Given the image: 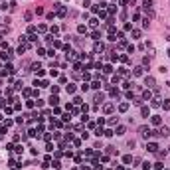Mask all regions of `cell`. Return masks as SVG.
<instances>
[{"label": "cell", "mask_w": 170, "mask_h": 170, "mask_svg": "<svg viewBox=\"0 0 170 170\" xmlns=\"http://www.w3.org/2000/svg\"><path fill=\"white\" fill-rule=\"evenodd\" d=\"M139 135L142 136V139H150V135H152V131L148 127H139Z\"/></svg>", "instance_id": "6da1fadb"}, {"label": "cell", "mask_w": 170, "mask_h": 170, "mask_svg": "<svg viewBox=\"0 0 170 170\" xmlns=\"http://www.w3.org/2000/svg\"><path fill=\"white\" fill-rule=\"evenodd\" d=\"M103 50H105V46H103V44H99V42H95V46H93V52L99 53V52H103Z\"/></svg>", "instance_id": "7a4b0ae2"}, {"label": "cell", "mask_w": 170, "mask_h": 170, "mask_svg": "<svg viewBox=\"0 0 170 170\" xmlns=\"http://www.w3.org/2000/svg\"><path fill=\"white\" fill-rule=\"evenodd\" d=\"M93 101H95V105H99V103H103V101H105V95H103V93H97Z\"/></svg>", "instance_id": "3957f363"}, {"label": "cell", "mask_w": 170, "mask_h": 170, "mask_svg": "<svg viewBox=\"0 0 170 170\" xmlns=\"http://www.w3.org/2000/svg\"><path fill=\"white\" fill-rule=\"evenodd\" d=\"M156 148H158L156 142H148V144H146V150H148V152H156Z\"/></svg>", "instance_id": "277c9868"}, {"label": "cell", "mask_w": 170, "mask_h": 170, "mask_svg": "<svg viewBox=\"0 0 170 170\" xmlns=\"http://www.w3.org/2000/svg\"><path fill=\"white\" fill-rule=\"evenodd\" d=\"M113 103H105V105H103V111H105V113H113Z\"/></svg>", "instance_id": "5b68a950"}, {"label": "cell", "mask_w": 170, "mask_h": 170, "mask_svg": "<svg viewBox=\"0 0 170 170\" xmlns=\"http://www.w3.org/2000/svg\"><path fill=\"white\" fill-rule=\"evenodd\" d=\"M140 115H142V117H148V115H150L148 107H140Z\"/></svg>", "instance_id": "8992f818"}, {"label": "cell", "mask_w": 170, "mask_h": 170, "mask_svg": "<svg viewBox=\"0 0 170 170\" xmlns=\"http://www.w3.org/2000/svg\"><path fill=\"white\" fill-rule=\"evenodd\" d=\"M89 26H91V28H97V26H99V20H97V18H91V20H89Z\"/></svg>", "instance_id": "52a82bcc"}, {"label": "cell", "mask_w": 170, "mask_h": 170, "mask_svg": "<svg viewBox=\"0 0 170 170\" xmlns=\"http://www.w3.org/2000/svg\"><path fill=\"white\" fill-rule=\"evenodd\" d=\"M144 83L148 85V87H154V77H146V79H144Z\"/></svg>", "instance_id": "ba28073f"}, {"label": "cell", "mask_w": 170, "mask_h": 170, "mask_svg": "<svg viewBox=\"0 0 170 170\" xmlns=\"http://www.w3.org/2000/svg\"><path fill=\"white\" fill-rule=\"evenodd\" d=\"M50 103H52V105H57V103H59V97H57V95H52V97H50Z\"/></svg>", "instance_id": "9c48e42d"}, {"label": "cell", "mask_w": 170, "mask_h": 170, "mask_svg": "<svg viewBox=\"0 0 170 170\" xmlns=\"http://www.w3.org/2000/svg\"><path fill=\"white\" fill-rule=\"evenodd\" d=\"M150 97H152V93H150V91H144V93H142V101H148Z\"/></svg>", "instance_id": "30bf717a"}, {"label": "cell", "mask_w": 170, "mask_h": 170, "mask_svg": "<svg viewBox=\"0 0 170 170\" xmlns=\"http://www.w3.org/2000/svg\"><path fill=\"white\" fill-rule=\"evenodd\" d=\"M127 109H129V103H121V105H119V111L121 113H125Z\"/></svg>", "instance_id": "8fae6325"}, {"label": "cell", "mask_w": 170, "mask_h": 170, "mask_svg": "<svg viewBox=\"0 0 170 170\" xmlns=\"http://www.w3.org/2000/svg\"><path fill=\"white\" fill-rule=\"evenodd\" d=\"M133 105H136V107L142 105V99H140V97H133Z\"/></svg>", "instance_id": "7c38bea8"}, {"label": "cell", "mask_w": 170, "mask_h": 170, "mask_svg": "<svg viewBox=\"0 0 170 170\" xmlns=\"http://www.w3.org/2000/svg\"><path fill=\"white\" fill-rule=\"evenodd\" d=\"M131 32H133V40H139L140 38V30H131Z\"/></svg>", "instance_id": "4fadbf2b"}, {"label": "cell", "mask_w": 170, "mask_h": 170, "mask_svg": "<svg viewBox=\"0 0 170 170\" xmlns=\"http://www.w3.org/2000/svg\"><path fill=\"white\" fill-rule=\"evenodd\" d=\"M65 91H67V93H75V85H73V83H69L67 87H65Z\"/></svg>", "instance_id": "5bb4252c"}, {"label": "cell", "mask_w": 170, "mask_h": 170, "mask_svg": "<svg viewBox=\"0 0 170 170\" xmlns=\"http://www.w3.org/2000/svg\"><path fill=\"white\" fill-rule=\"evenodd\" d=\"M160 105L166 109V111H170V99H164V103H160Z\"/></svg>", "instance_id": "9a60e30c"}, {"label": "cell", "mask_w": 170, "mask_h": 170, "mask_svg": "<svg viewBox=\"0 0 170 170\" xmlns=\"http://www.w3.org/2000/svg\"><path fill=\"white\" fill-rule=\"evenodd\" d=\"M0 57H2V59H10V57H12V53H10V52H4V53H0Z\"/></svg>", "instance_id": "2e32d148"}, {"label": "cell", "mask_w": 170, "mask_h": 170, "mask_svg": "<svg viewBox=\"0 0 170 170\" xmlns=\"http://www.w3.org/2000/svg\"><path fill=\"white\" fill-rule=\"evenodd\" d=\"M123 162H125V164H131V162H133V156H131V154H127V156L123 158Z\"/></svg>", "instance_id": "e0dca14e"}, {"label": "cell", "mask_w": 170, "mask_h": 170, "mask_svg": "<svg viewBox=\"0 0 170 170\" xmlns=\"http://www.w3.org/2000/svg\"><path fill=\"white\" fill-rule=\"evenodd\" d=\"M91 87H93V89H99V87H101V81H93Z\"/></svg>", "instance_id": "ac0fdd59"}, {"label": "cell", "mask_w": 170, "mask_h": 170, "mask_svg": "<svg viewBox=\"0 0 170 170\" xmlns=\"http://www.w3.org/2000/svg\"><path fill=\"white\" fill-rule=\"evenodd\" d=\"M91 38H93V40L97 42V40H99V38H101V34H99V32H93V34H91Z\"/></svg>", "instance_id": "d6986e66"}, {"label": "cell", "mask_w": 170, "mask_h": 170, "mask_svg": "<svg viewBox=\"0 0 170 170\" xmlns=\"http://www.w3.org/2000/svg\"><path fill=\"white\" fill-rule=\"evenodd\" d=\"M162 121H160V117H152V125H160Z\"/></svg>", "instance_id": "ffe728a7"}, {"label": "cell", "mask_w": 170, "mask_h": 170, "mask_svg": "<svg viewBox=\"0 0 170 170\" xmlns=\"http://www.w3.org/2000/svg\"><path fill=\"white\" fill-rule=\"evenodd\" d=\"M111 81H113V83H115V85H117V83H119V81H121V75H113V79H111Z\"/></svg>", "instance_id": "44dd1931"}, {"label": "cell", "mask_w": 170, "mask_h": 170, "mask_svg": "<svg viewBox=\"0 0 170 170\" xmlns=\"http://www.w3.org/2000/svg\"><path fill=\"white\" fill-rule=\"evenodd\" d=\"M103 135H105V136H113L115 133H113V131H111V129H107V131H103Z\"/></svg>", "instance_id": "7402d4cb"}, {"label": "cell", "mask_w": 170, "mask_h": 170, "mask_svg": "<svg viewBox=\"0 0 170 170\" xmlns=\"http://www.w3.org/2000/svg\"><path fill=\"white\" fill-rule=\"evenodd\" d=\"M117 135L123 136V135H125V127H119V129H117Z\"/></svg>", "instance_id": "603a6c76"}, {"label": "cell", "mask_w": 170, "mask_h": 170, "mask_svg": "<svg viewBox=\"0 0 170 170\" xmlns=\"http://www.w3.org/2000/svg\"><path fill=\"white\" fill-rule=\"evenodd\" d=\"M154 168H156V170H162L164 164H162V162H154Z\"/></svg>", "instance_id": "cb8c5ba5"}, {"label": "cell", "mask_w": 170, "mask_h": 170, "mask_svg": "<svg viewBox=\"0 0 170 170\" xmlns=\"http://www.w3.org/2000/svg\"><path fill=\"white\" fill-rule=\"evenodd\" d=\"M0 34H8V26H0Z\"/></svg>", "instance_id": "d4e9b609"}, {"label": "cell", "mask_w": 170, "mask_h": 170, "mask_svg": "<svg viewBox=\"0 0 170 170\" xmlns=\"http://www.w3.org/2000/svg\"><path fill=\"white\" fill-rule=\"evenodd\" d=\"M109 12L115 14V12H117V6H115V4H111V6H109Z\"/></svg>", "instance_id": "484cf974"}, {"label": "cell", "mask_w": 170, "mask_h": 170, "mask_svg": "<svg viewBox=\"0 0 170 170\" xmlns=\"http://www.w3.org/2000/svg\"><path fill=\"white\" fill-rule=\"evenodd\" d=\"M103 71H105V73H111L113 67H111V65H105V67H103Z\"/></svg>", "instance_id": "4316f807"}, {"label": "cell", "mask_w": 170, "mask_h": 170, "mask_svg": "<svg viewBox=\"0 0 170 170\" xmlns=\"http://www.w3.org/2000/svg\"><path fill=\"white\" fill-rule=\"evenodd\" d=\"M152 107H160V99H158V97H156L154 101H152Z\"/></svg>", "instance_id": "83f0119b"}, {"label": "cell", "mask_w": 170, "mask_h": 170, "mask_svg": "<svg viewBox=\"0 0 170 170\" xmlns=\"http://www.w3.org/2000/svg\"><path fill=\"white\" fill-rule=\"evenodd\" d=\"M77 32H79V34H83V32H85V26L79 24V26H77Z\"/></svg>", "instance_id": "f1b7e54d"}, {"label": "cell", "mask_w": 170, "mask_h": 170, "mask_svg": "<svg viewBox=\"0 0 170 170\" xmlns=\"http://www.w3.org/2000/svg\"><path fill=\"white\" fill-rule=\"evenodd\" d=\"M133 73H135V75H140V73H142V67H135Z\"/></svg>", "instance_id": "f546056e"}, {"label": "cell", "mask_w": 170, "mask_h": 170, "mask_svg": "<svg viewBox=\"0 0 170 170\" xmlns=\"http://www.w3.org/2000/svg\"><path fill=\"white\" fill-rule=\"evenodd\" d=\"M115 123H119V117H113L111 121H109V125H115Z\"/></svg>", "instance_id": "4dcf8cb0"}, {"label": "cell", "mask_w": 170, "mask_h": 170, "mask_svg": "<svg viewBox=\"0 0 170 170\" xmlns=\"http://www.w3.org/2000/svg\"><path fill=\"white\" fill-rule=\"evenodd\" d=\"M131 2V0H121V4H129Z\"/></svg>", "instance_id": "1f68e13d"}, {"label": "cell", "mask_w": 170, "mask_h": 170, "mask_svg": "<svg viewBox=\"0 0 170 170\" xmlns=\"http://www.w3.org/2000/svg\"><path fill=\"white\" fill-rule=\"evenodd\" d=\"M166 53H168V57H170V50H168V52H166Z\"/></svg>", "instance_id": "d6a6232c"}]
</instances>
